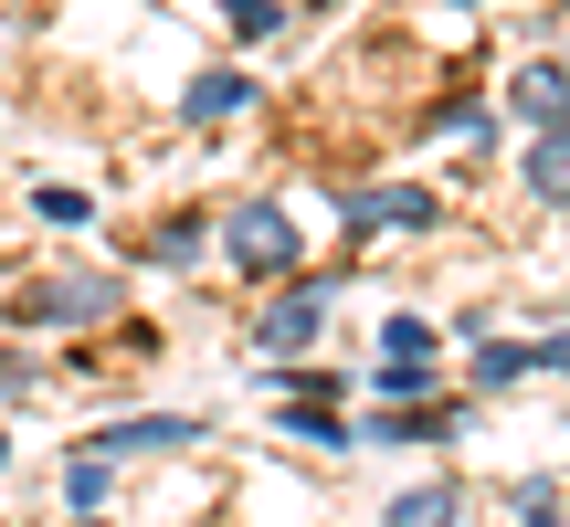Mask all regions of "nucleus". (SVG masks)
<instances>
[{
    "mask_svg": "<svg viewBox=\"0 0 570 527\" xmlns=\"http://www.w3.org/2000/svg\"><path fill=\"white\" fill-rule=\"evenodd\" d=\"M11 317H21V327H96V317H117V275H96V264H63V275L21 285Z\"/></svg>",
    "mask_w": 570,
    "mask_h": 527,
    "instance_id": "f257e3e1",
    "label": "nucleus"
},
{
    "mask_svg": "<svg viewBox=\"0 0 570 527\" xmlns=\"http://www.w3.org/2000/svg\"><path fill=\"white\" fill-rule=\"evenodd\" d=\"M223 253H233V275H285V264H296V211L285 201H233Z\"/></svg>",
    "mask_w": 570,
    "mask_h": 527,
    "instance_id": "f03ea898",
    "label": "nucleus"
},
{
    "mask_svg": "<svg viewBox=\"0 0 570 527\" xmlns=\"http://www.w3.org/2000/svg\"><path fill=\"white\" fill-rule=\"evenodd\" d=\"M381 390H391V401H423V390H433V327L423 317H391L381 327Z\"/></svg>",
    "mask_w": 570,
    "mask_h": 527,
    "instance_id": "7ed1b4c3",
    "label": "nucleus"
},
{
    "mask_svg": "<svg viewBox=\"0 0 570 527\" xmlns=\"http://www.w3.org/2000/svg\"><path fill=\"white\" fill-rule=\"evenodd\" d=\"M180 444H202V422L190 411H138V422H106L85 454H106V465H127V454H180Z\"/></svg>",
    "mask_w": 570,
    "mask_h": 527,
    "instance_id": "20e7f679",
    "label": "nucleus"
},
{
    "mask_svg": "<svg viewBox=\"0 0 570 527\" xmlns=\"http://www.w3.org/2000/svg\"><path fill=\"white\" fill-rule=\"evenodd\" d=\"M317 327H327V285H285L265 317H254V338H265L275 359H296V348H317Z\"/></svg>",
    "mask_w": 570,
    "mask_h": 527,
    "instance_id": "39448f33",
    "label": "nucleus"
},
{
    "mask_svg": "<svg viewBox=\"0 0 570 527\" xmlns=\"http://www.w3.org/2000/svg\"><path fill=\"white\" fill-rule=\"evenodd\" d=\"M508 117H529L539 138H550V127H570V63L550 53V63H518L508 74Z\"/></svg>",
    "mask_w": 570,
    "mask_h": 527,
    "instance_id": "423d86ee",
    "label": "nucleus"
},
{
    "mask_svg": "<svg viewBox=\"0 0 570 527\" xmlns=\"http://www.w3.org/2000/svg\"><path fill=\"white\" fill-rule=\"evenodd\" d=\"M180 117H190V127H233V117H254V74H233V63H212V74H190Z\"/></svg>",
    "mask_w": 570,
    "mask_h": 527,
    "instance_id": "0eeeda50",
    "label": "nucleus"
},
{
    "mask_svg": "<svg viewBox=\"0 0 570 527\" xmlns=\"http://www.w3.org/2000/svg\"><path fill=\"white\" fill-rule=\"evenodd\" d=\"M433 211H444L433 190H360V201H348V232H391V222H402V232H423Z\"/></svg>",
    "mask_w": 570,
    "mask_h": 527,
    "instance_id": "6e6552de",
    "label": "nucleus"
},
{
    "mask_svg": "<svg viewBox=\"0 0 570 527\" xmlns=\"http://www.w3.org/2000/svg\"><path fill=\"white\" fill-rule=\"evenodd\" d=\"M465 517V486H454V475H433V486H402L391 496V527H454Z\"/></svg>",
    "mask_w": 570,
    "mask_h": 527,
    "instance_id": "1a4fd4ad",
    "label": "nucleus"
},
{
    "mask_svg": "<svg viewBox=\"0 0 570 527\" xmlns=\"http://www.w3.org/2000/svg\"><path fill=\"white\" fill-rule=\"evenodd\" d=\"M285 432H296V444H317V454H348V444H360L327 401H285Z\"/></svg>",
    "mask_w": 570,
    "mask_h": 527,
    "instance_id": "9d476101",
    "label": "nucleus"
},
{
    "mask_svg": "<svg viewBox=\"0 0 570 527\" xmlns=\"http://www.w3.org/2000/svg\"><path fill=\"white\" fill-rule=\"evenodd\" d=\"M529 190L539 201H570V127H550V138L529 148Z\"/></svg>",
    "mask_w": 570,
    "mask_h": 527,
    "instance_id": "9b49d317",
    "label": "nucleus"
},
{
    "mask_svg": "<svg viewBox=\"0 0 570 527\" xmlns=\"http://www.w3.org/2000/svg\"><path fill=\"white\" fill-rule=\"evenodd\" d=\"M106 486H117V465H106V454H75V475H63V507L96 517V507H106Z\"/></svg>",
    "mask_w": 570,
    "mask_h": 527,
    "instance_id": "f8f14e48",
    "label": "nucleus"
},
{
    "mask_svg": "<svg viewBox=\"0 0 570 527\" xmlns=\"http://www.w3.org/2000/svg\"><path fill=\"white\" fill-rule=\"evenodd\" d=\"M529 348H518V338H475V380H487V390H508V380H529Z\"/></svg>",
    "mask_w": 570,
    "mask_h": 527,
    "instance_id": "ddd939ff",
    "label": "nucleus"
},
{
    "mask_svg": "<svg viewBox=\"0 0 570 527\" xmlns=\"http://www.w3.org/2000/svg\"><path fill=\"white\" fill-rule=\"evenodd\" d=\"M32 211H42V222H63V232H85V222H96V201H85L75 180H42V190H32Z\"/></svg>",
    "mask_w": 570,
    "mask_h": 527,
    "instance_id": "4468645a",
    "label": "nucleus"
},
{
    "mask_svg": "<svg viewBox=\"0 0 570 527\" xmlns=\"http://www.w3.org/2000/svg\"><path fill=\"white\" fill-rule=\"evenodd\" d=\"M223 21H233V42H265L275 32V0H223Z\"/></svg>",
    "mask_w": 570,
    "mask_h": 527,
    "instance_id": "2eb2a0df",
    "label": "nucleus"
},
{
    "mask_svg": "<svg viewBox=\"0 0 570 527\" xmlns=\"http://www.w3.org/2000/svg\"><path fill=\"white\" fill-rule=\"evenodd\" d=\"M21 390H32V359H21V348H0V401H21Z\"/></svg>",
    "mask_w": 570,
    "mask_h": 527,
    "instance_id": "dca6fc26",
    "label": "nucleus"
},
{
    "mask_svg": "<svg viewBox=\"0 0 570 527\" xmlns=\"http://www.w3.org/2000/svg\"><path fill=\"white\" fill-rule=\"evenodd\" d=\"M529 359H539V369H570V338H539Z\"/></svg>",
    "mask_w": 570,
    "mask_h": 527,
    "instance_id": "f3484780",
    "label": "nucleus"
},
{
    "mask_svg": "<svg viewBox=\"0 0 570 527\" xmlns=\"http://www.w3.org/2000/svg\"><path fill=\"white\" fill-rule=\"evenodd\" d=\"M0 465H11V432H0Z\"/></svg>",
    "mask_w": 570,
    "mask_h": 527,
    "instance_id": "a211bd4d",
    "label": "nucleus"
},
{
    "mask_svg": "<svg viewBox=\"0 0 570 527\" xmlns=\"http://www.w3.org/2000/svg\"><path fill=\"white\" fill-rule=\"evenodd\" d=\"M454 11H475V0H454Z\"/></svg>",
    "mask_w": 570,
    "mask_h": 527,
    "instance_id": "6ab92c4d",
    "label": "nucleus"
},
{
    "mask_svg": "<svg viewBox=\"0 0 570 527\" xmlns=\"http://www.w3.org/2000/svg\"><path fill=\"white\" fill-rule=\"evenodd\" d=\"M75 527H96V517H75Z\"/></svg>",
    "mask_w": 570,
    "mask_h": 527,
    "instance_id": "aec40b11",
    "label": "nucleus"
}]
</instances>
